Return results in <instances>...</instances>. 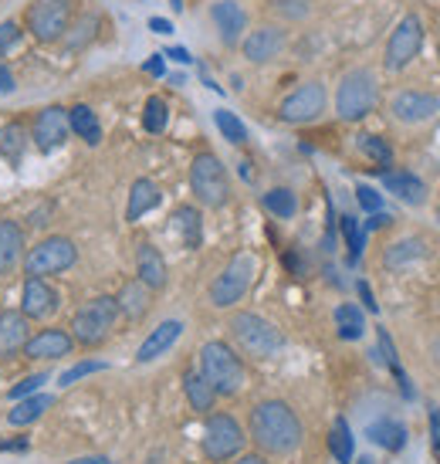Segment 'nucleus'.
<instances>
[{
  "mask_svg": "<svg viewBox=\"0 0 440 464\" xmlns=\"http://www.w3.org/2000/svg\"><path fill=\"white\" fill-rule=\"evenodd\" d=\"M343 237H345V244H349V265H356V261H359V254H363L366 231L359 228V220H356L352 213H345L343 217Z\"/></svg>",
  "mask_w": 440,
  "mask_h": 464,
  "instance_id": "58836bf2",
  "label": "nucleus"
},
{
  "mask_svg": "<svg viewBox=\"0 0 440 464\" xmlns=\"http://www.w3.org/2000/svg\"><path fill=\"white\" fill-rule=\"evenodd\" d=\"M68 109L61 105H44L38 116H35V129H31V139L38 146V153H55L68 143Z\"/></svg>",
  "mask_w": 440,
  "mask_h": 464,
  "instance_id": "ddd939ff",
  "label": "nucleus"
},
{
  "mask_svg": "<svg viewBox=\"0 0 440 464\" xmlns=\"http://www.w3.org/2000/svg\"><path fill=\"white\" fill-rule=\"evenodd\" d=\"M75 261H78L75 241L65 237V234H48V237H41L35 248H27L20 268H24L27 278H48V275L68 271Z\"/></svg>",
  "mask_w": 440,
  "mask_h": 464,
  "instance_id": "0eeeda50",
  "label": "nucleus"
},
{
  "mask_svg": "<svg viewBox=\"0 0 440 464\" xmlns=\"http://www.w3.org/2000/svg\"><path fill=\"white\" fill-rule=\"evenodd\" d=\"M437 51H440V48H437Z\"/></svg>",
  "mask_w": 440,
  "mask_h": 464,
  "instance_id": "bf43d9fd",
  "label": "nucleus"
},
{
  "mask_svg": "<svg viewBox=\"0 0 440 464\" xmlns=\"http://www.w3.org/2000/svg\"><path fill=\"white\" fill-rule=\"evenodd\" d=\"M254 271H258L254 254H248V251L234 254L228 265H224V271L213 278V285H211V305L213 309H230V305H237V302L248 295L251 282H254Z\"/></svg>",
  "mask_w": 440,
  "mask_h": 464,
  "instance_id": "1a4fd4ad",
  "label": "nucleus"
},
{
  "mask_svg": "<svg viewBox=\"0 0 440 464\" xmlns=\"http://www.w3.org/2000/svg\"><path fill=\"white\" fill-rule=\"evenodd\" d=\"M356 289H359V298H363V302H366V309H369V312H376V309H380V305H376V298H373V289H369L366 282H359Z\"/></svg>",
  "mask_w": 440,
  "mask_h": 464,
  "instance_id": "3c124183",
  "label": "nucleus"
},
{
  "mask_svg": "<svg viewBox=\"0 0 440 464\" xmlns=\"http://www.w3.org/2000/svg\"><path fill=\"white\" fill-rule=\"evenodd\" d=\"M261 204H265V211L274 213V217H282V220H288V217L298 213V197H295V190H288V187L268 190V194L261 197Z\"/></svg>",
  "mask_w": 440,
  "mask_h": 464,
  "instance_id": "72a5a7b5",
  "label": "nucleus"
},
{
  "mask_svg": "<svg viewBox=\"0 0 440 464\" xmlns=\"http://www.w3.org/2000/svg\"><path fill=\"white\" fill-rule=\"evenodd\" d=\"M356 464H373V458H359Z\"/></svg>",
  "mask_w": 440,
  "mask_h": 464,
  "instance_id": "13d9d810",
  "label": "nucleus"
},
{
  "mask_svg": "<svg viewBox=\"0 0 440 464\" xmlns=\"http://www.w3.org/2000/svg\"><path fill=\"white\" fill-rule=\"evenodd\" d=\"M234 464H268V461H265V454H241Z\"/></svg>",
  "mask_w": 440,
  "mask_h": 464,
  "instance_id": "6e6d98bb",
  "label": "nucleus"
},
{
  "mask_svg": "<svg viewBox=\"0 0 440 464\" xmlns=\"http://www.w3.org/2000/svg\"><path fill=\"white\" fill-rule=\"evenodd\" d=\"M423 48V24L417 14H403L400 24L393 27V35L386 41V55H383V65L386 72H400L406 68L410 61L421 55Z\"/></svg>",
  "mask_w": 440,
  "mask_h": 464,
  "instance_id": "9b49d317",
  "label": "nucleus"
},
{
  "mask_svg": "<svg viewBox=\"0 0 440 464\" xmlns=\"http://www.w3.org/2000/svg\"><path fill=\"white\" fill-rule=\"evenodd\" d=\"M20 35H24V31H20L18 20H4V24H0V55H7V48H14L20 41Z\"/></svg>",
  "mask_w": 440,
  "mask_h": 464,
  "instance_id": "c03bdc74",
  "label": "nucleus"
},
{
  "mask_svg": "<svg viewBox=\"0 0 440 464\" xmlns=\"http://www.w3.org/2000/svg\"><path fill=\"white\" fill-rule=\"evenodd\" d=\"M380 105V81L369 68H352L345 72L336 92V112L343 122H359Z\"/></svg>",
  "mask_w": 440,
  "mask_h": 464,
  "instance_id": "7ed1b4c3",
  "label": "nucleus"
},
{
  "mask_svg": "<svg viewBox=\"0 0 440 464\" xmlns=\"http://www.w3.org/2000/svg\"><path fill=\"white\" fill-rule=\"evenodd\" d=\"M166 58L180 61V65H190L193 55H190V51H187V48H170V51H166Z\"/></svg>",
  "mask_w": 440,
  "mask_h": 464,
  "instance_id": "864d4df0",
  "label": "nucleus"
},
{
  "mask_svg": "<svg viewBox=\"0 0 440 464\" xmlns=\"http://www.w3.org/2000/svg\"><path fill=\"white\" fill-rule=\"evenodd\" d=\"M115 322H119V305L115 295H96L92 302H85L72 319V339L75 346L96 349L112 336Z\"/></svg>",
  "mask_w": 440,
  "mask_h": 464,
  "instance_id": "39448f33",
  "label": "nucleus"
},
{
  "mask_svg": "<svg viewBox=\"0 0 440 464\" xmlns=\"http://www.w3.org/2000/svg\"><path fill=\"white\" fill-rule=\"evenodd\" d=\"M230 336L254 360H268V356L285 349L282 329L274 322H268V319H261L258 312H237V315H230Z\"/></svg>",
  "mask_w": 440,
  "mask_h": 464,
  "instance_id": "20e7f679",
  "label": "nucleus"
},
{
  "mask_svg": "<svg viewBox=\"0 0 440 464\" xmlns=\"http://www.w3.org/2000/svg\"><path fill=\"white\" fill-rule=\"evenodd\" d=\"M190 190L193 197L211 207V211H220L230 200V180H228V166L220 163V156L213 153H197L190 163Z\"/></svg>",
  "mask_w": 440,
  "mask_h": 464,
  "instance_id": "6e6552de",
  "label": "nucleus"
},
{
  "mask_svg": "<svg viewBox=\"0 0 440 464\" xmlns=\"http://www.w3.org/2000/svg\"><path fill=\"white\" fill-rule=\"evenodd\" d=\"M326 85L322 81H305V85H298L291 96L282 102V109H278V116L282 122L288 126H305V122H315V119L326 112Z\"/></svg>",
  "mask_w": 440,
  "mask_h": 464,
  "instance_id": "f8f14e48",
  "label": "nucleus"
},
{
  "mask_svg": "<svg viewBox=\"0 0 440 464\" xmlns=\"http://www.w3.org/2000/svg\"><path fill=\"white\" fill-rule=\"evenodd\" d=\"M393 217L390 213H383V211H376V213H369V220H366V228L363 231H376V228H386Z\"/></svg>",
  "mask_w": 440,
  "mask_h": 464,
  "instance_id": "49530a36",
  "label": "nucleus"
},
{
  "mask_svg": "<svg viewBox=\"0 0 440 464\" xmlns=\"http://www.w3.org/2000/svg\"><path fill=\"white\" fill-rule=\"evenodd\" d=\"M251 441L261 447L265 454H291L298 451L302 437H305V427L298 421V414L285 404V400H261L251 410Z\"/></svg>",
  "mask_w": 440,
  "mask_h": 464,
  "instance_id": "f257e3e1",
  "label": "nucleus"
},
{
  "mask_svg": "<svg viewBox=\"0 0 440 464\" xmlns=\"http://www.w3.org/2000/svg\"><path fill=\"white\" fill-rule=\"evenodd\" d=\"M430 437H434V447L440 451V406L430 410Z\"/></svg>",
  "mask_w": 440,
  "mask_h": 464,
  "instance_id": "8fccbe9b",
  "label": "nucleus"
},
{
  "mask_svg": "<svg viewBox=\"0 0 440 464\" xmlns=\"http://www.w3.org/2000/svg\"><path fill=\"white\" fill-rule=\"evenodd\" d=\"M75 352V339H72V332L65 329H41L35 332L31 339H27V346H24V356L27 360H44V363H51V360H61V356H72Z\"/></svg>",
  "mask_w": 440,
  "mask_h": 464,
  "instance_id": "dca6fc26",
  "label": "nucleus"
},
{
  "mask_svg": "<svg viewBox=\"0 0 440 464\" xmlns=\"http://www.w3.org/2000/svg\"><path fill=\"white\" fill-rule=\"evenodd\" d=\"M143 126H146V133H153V135L166 133V126H170V105H166V98H159V96L146 98Z\"/></svg>",
  "mask_w": 440,
  "mask_h": 464,
  "instance_id": "f704fd0d",
  "label": "nucleus"
},
{
  "mask_svg": "<svg viewBox=\"0 0 440 464\" xmlns=\"http://www.w3.org/2000/svg\"><path fill=\"white\" fill-rule=\"evenodd\" d=\"M200 376L211 383L217 397H237L244 390L248 369L228 343L211 339V343L200 346Z\"/></svg>",
  "mask_w": 440,
  "mask_h": 464,
  "instance_id": "f03ea898",
  "label": "nucleus"
},
{
  "mask_svg": "<svg viewBox=\"0 0 440 464\" xmlns=\"http://www.w3.org/2000/svg\"><path fill=\"white\" fill-rule=\"evenodd\" d=\"M366 437L373 441V445L386 447V451H403L406 447V427L400 424V421H390V417H383V421H376V424L366 427Z\"/></svg>",
  "mask_w": 440,
  "mask_h": 464,
  "instance_id": "c85d7f7f",
  "label": "nucleus"
},
{
  "mask_svg": "<svg viewBox=\"0 0 440 464\" xmlns=\"http://www.w3.org/2000/svg\"><path fill=\"white\" fill-rule=\"evenodd\" d=\"M170 7L176 11V14H180V11H183V0H170Z\"/></svg>",
  "mask_w": 440,
  "mask_h": 464,
  "instance_id": "4d7b16f0",
  "label": "nucleus"
},
{
  "mask_svg": "<svg viewBox=\"0 0 440 464\" xmlns=\"http://www.w3.org/2000/svg\"><path fill=\"white\" fill-rule=\"evenodd\" d=\"M248 441L244 427L237 424L230 414H211L207 417V427H204V454L207 461H230L241 454V447Z\"/></svg>",
  "mask_w": 440,
  "mask_h": 464,
  "instance_id": "9d476101",
  "label": "nucleus"
},
{
  "mask_svg": "<svg viewBox=\"0 0 440 464\" xmlns=\"http://www.w3.org/2000/svg\"><path fill=\"white\" fill-rule=\"evenodd\" d=\"M115 305H119V315H126V319L139 322V319L150 312V305H153V289H146L139 278H133V282H126V285L119 289Z\"/></svg>",
  "mask_w": 440,
  "mask_h": 464,
  "instance_id": "393cba45",
  "label": "nucleus"
},
{
  "mask_svg": "<svg viewBox=\"0 0 440 464\" xmlns=\"http://www.w3.org/2000/svg\"><path fill=\"white\" fill-rule=\"evenodd\" d=\"M41 383H48V373H35V376H24L20 383L11 387V400H24L31 393H41Z\"/></svg>",
  "mask_w": 440,
  "mask_h": 464,
  "instance_id": "79ce46f5",
  "label": "nucleus"
},
{
  "mask_svg": "<svg viewBox=\"0 0 440 464\" xmlns=\"http://www.w3.org/2000/svg\"><path fill=\"white\" fill-rule=\"evenodd\" d=\"M27 339H31V332H27V319L14 309L0 312V363H7V360L20 356L24 346H27Z\"/></svg>",
  "mask_w": 440,
  "mask_h": 464,
  "instance_id": "a211bd4d",
  "label": "nucleus"
},
{
  "mask_svg": "<svg viewBox=\"0 0 440 464\" xmlns=\"http://www.w3.org/2000/svg\"><path fill=\"white\" fill-rule=\"evenodd\" d=\"M183 393H187V400L197 414H211L213 410V400H217V393L213 387L200 376V369H187L183 373Z\"/></svg>",
  "mask_w": 440,
  "mask_h": 464,
  "instance_id": "cd10ccee",
  "label": "nucleus"
},
{
  "mask_svg": "<svg viewBox=\"0 0 440 464\" xmlns=\"http://www.w3.org/2000/svg\"><path fill=\"white\" fill-rule=\"evenodd\" d=\"M27 129L20 126V122H7L4 129H0V156L7 159V163H20L24 159V150H27Z\"/></svg>",
  "mask_w": 440,
  "mask_h": 464,
  "instance_id": "7c9ffc66",
  "label": "nucleus"
},
{
  "mask_svg": "<svg viewBox=\"0 0 440 464\" xmlns=\"http://www.w3.org/2000/svg\"><path fill=\"white\" fill-rule=\"evenodd\" d=\"M102 369H109L102 360H85V363H75L72 369H65V373H61V387H72V383L85 380V376H92V373H102Z\"/></svg>",
  "mask_w": 440,
  "mask_h": 464,
  "instance_id": "a19ab883",
  "label": "nucleus"
},
{
  "mask_svg": "<svg viewBox=\"0 0 440 464\" xmlns=\"http://www.w3.org/2000/svg\"><path fill=\"white\" fill-rule=\"evenodd\" d=\"M170 231L176 234V241L187 248V251H197L204 244V217L193 204H183L176 207L170 217Z\"/></svg>",
  "mask_w": 440,
  "mask_h": 464,
  "instance_id": "4be33fe9",
  "label": "nucleus"
},
{
  "mask_svg": "<svg viewBox=\"0 0 440 464\" xmlns=\"http://www.w3.org/2000/svg\"><path fill=\"white\" fill-rule=\"evenodd\" d=\"M278 7L291 18H305L308 14V0H278Z\"/></svg>",
  "mask_w": 440,
  "mask_h": 464,
  "instance_id": "a18cd8bd",
  "label": "nucleus"
},
{
  "mask_svg": "<svg viewBox=\"0 0 440 464\" xmlns=\"http://www.w3.org/2000/svg\"><path fill=\"white\" fill-rule=\"evenodd\" d=\"M213 122H217V129H220V135H224L228 143H234V146H244V143H248V126L234 116L230 109H217V112H213Z\"/></svg>",
  "mask_w": 440,
  "mask_h": 464,
  "instance_id": "e433bc0d",
  "label": "nucleus"
},
{
  "mask_svg": "<svg viewBox=\"0 0 440 464\" xmlns=\"http://www.w3.org/2000/svg\"><path fill=\"white\" fill-rule=\"evenodd\" d=\"M143 68H146L150 75H156V78H163V75H166V65H163V55H153V58L146 61Z\"/></svg>",
  "mask_w": 440,
  "mask_h": 464,
  "instance_id": "09e8293b",
  "label": "nucleus"
},
{
  "mask_svg": "<svg viewBox=\"0 0 440 464\" xmlns=\"http://www.w3.org/2000/svg\"><path fill=\"white\" fill-rule=\"evenodd\" d=\"M383 187L390 194H397L403 204H423L427 200V187H423L421 176L406 174V170H383Z\"/></svg>",
  "mask_w": 440,
  "mask_h": 464,
  "instance_id": "a878e982",
  "label": "nucleus"
},
{
  "mask_svg": "<svg viewBox=\"0 0 440 464\" xmlns=\"http://www.w3.org/2000/svg\"><path fill=\"white\" fill-rule=\"evenodd\" d=\"M359 150H363L373 163H380V166H390V163H393V150L386 146V139H380V135H359Z\"/></svg>",
  "mask_w": 440,
  "mask_h": 464,
  "instance_id": "ea45409f",
  "label": "nucleus"
},
{
  "mask_svg": "<svg viewBox=\"0 0 440 464\" xmlns=\"http://www.w3.org/2000/svg\"><path fill=\"white\" fill-rule=\"evenodd\" d=\"M68 126H72V133H75L81 143L98 146V139H102V126H98V116L89 109V105H72V109H68Z\"/></svg>",
  "mask_w": 440,
  "mask_h": 464,
  "instance_id": "c756f323",
  "label": "nucleus"
},
{
  "mask_svg": "<svg viewBox=\"0 0 440 464\" xmlns=\"http://www.w3.org/2000/svg\"><path fill=\"white\" fill-rule=\"evenodd\" d=\"M211 18H213V27L220 31V41L224 44H237L244 27H248V14L237 0H217L211 7Z\"/></svg>",
  "mask_w": 440,
  "mask_h": 464,
  "instance_id": "6ab92c4d",
  "label": "nucleus"
},
{
  "mask_svg": "<svg viewBox=\"0 0 440 464\" xmlns=\"http://www.w3.org/2000/svg\"><path fill=\"white\" fill-rule=\"evenodd\" d=\"M61 305L58 291L48 285V278H27L24 289H20V315L24 319H35V322H44L51 319Z\"/></svg>",
  "mask_w": 440,
  "mask_h": 464,
  "instance_id": "4468645a",
  "label": "nucleus"
},
{
  "mask_svg": "<svg viewBox=\"0 0 440 464\" xmlns=\"http://www.w3.org/2000/svg\"><path fill=\"white\" fill-rule=\"evenodd\" d=\"M135 278L153 291L166 289V282H170V275H166V261H163L159 248L150 244V241H139V248H135Z\"/></svg>",
  "mask_w": 440,
  "mask_h": 464,
  "instance_id": "f3484780",
  "label": "nucleus"
},
{
  "mask_svg": "<svg viewBox=\"0 0 440 464\" xmlns=\"http://www.w3.org/2000/svg\"><path fill=\"white\" fill-rule=\"evenodd\" d=\"M68 464H112L105 454H89V458H75V461H68Z\"/></svg>",
  "mask_w": 440,
  "mask_h": 464,
  "instance_id": "5fc2aeb1",
  "label": "nucleus"
},
{
  "mask_svg": "<svg viewBox=\"0 0 440 464\" xmlns=\"http://www.w3.org/2000/svg\"><path fill=\"white\" fill-rule=\"evenodd\" d=\"M163 204V190H159V183L150 180V176H139L133 180V187H129V204H126V220L135 224L139 217H146L150 211H156Z\"/></svg>",
  "mask_w": 440,
  "mask_h": 464,
  "instance_id": "b1692460",
  "label": "nucleus"
},
{
  "mask_svg": "<svg viewBox=\"0 0 440 464\" xmlns=\"http://www.w3.org/2000/svg\"><path fill=\"white\" fill-rule=\"evenodd\" d=\"M180 336H183V322H180V319L159 322V326L143 339V346L135 352V363H153V360H159L163 352H170V349L176 346Z\"/></svg>",
  "mask_w": 440,
  "mask_h": 464,
  "instance_id": "aec40b11",
  "label": "nucleus"
},
{
  "mask_svg": "<svg viewBox=\"0 0 440 464\" xmlns=\"http://www.w3.org/2000/svg\"><path fill=\"white\" fill-rule=\"evenodd\" d=\"M96 27H98V14H81L78 24L72 20V27H68V35H65V38H68V48H72V51L85 48L89 41L96 38Z\"/></svg>",
  "mask_w": 440,
  "mask_h": 464,
  "instance_id": "4c0bfd02",
  "label": "nucleus"
},
{
  "mask_svg": "<svg viewBox=\"0 0 440 464\" xmlns=\"http://www.w3.org/2000/svg\"><path fill=\"white\" fill-rule=\"evenodd\" d=\"M27 254V244H24V231H20L18 220H0V278L11 275L14 268H20Z\"/></svg>",
  "mask_w": 440,
  "mask_h": 464,
  "instance_id": "5701e85b",
  "label": "nucleus"
},
{
  "mask_svg": "<svg viewBox=\"0 0 440 464\" xmlns=\"http://www.w3.org/2000/svg\"><path fill=\"white\" fill-rule=\"evenodd\" d=\"M413 258H423V241L421 237H406V241H397V244H390L383 254L386 268H400L406 261H413Z\"/></svg>",
  "mask_w": 440,
  "mask_h": 464,
  "instance_id": "c9c22d12",
  "label": "nucleus"
},
{
  "mask_svg": "<svg viewBox=\"0 0 440 464\" xmlns=\"http://www.w3.org/2000/svg\"><path fill=\"white\" fill-rule=\"evenodd\" d=\"M285 44L288 38L278 24H261L258 31H251L248 38L241 41V51H244V58L254 61V65H268V61H274L285 51Z\"/></svg>",
  "mask_w": 440,
  "mask_h": 464,
  "instance_id": "2eb2a0df",
  "label": "nucleus"
},
{
  "mask_svg": "<svg viewBox=\"0 0 440 464\" xmlns=\"http://www.w3.org/2000/svg\"><path fill=\"white\" fill-rule=\"evenodd\" d=\"M75 14V0H31L24 14V27L38 44H55L68 35Z\"/></svg>",
  "mask_w": 440,
  "mask_h": 464,
  "instance_id": "423d86ee",
  "label": "nucleus"
},
{
  "mask_svg": "<svg viewBox=\"0 0 440 464\" xmlns=\"http://www.w3.org/2000/svg\"><path fill=\"white\" fill-rule=\"evenodd\" d=\"M356 197H359V204H363V211H366V213L383 211V194H376L373 187H366V183H359V187H356Z\"/></svg>",
  "mask_w": 440,
  "mask_h": 464,
  "instance_id": "37998d69",
  "label": "nucleus"
},
{
  "mask_svg": "<svg viewBox=\"0 0 440 464\" xmlns=\"http://www.w3.org/2000/svg\"><path fill=\"white\" fill-rule=\"evenodd\" d=\"M150 31H156V35H173V24L166 18H150Z\"/></svg>",
  "mask_w": 440,
  "mask_h": 464,
  "instance_id": "603ef678",
  "label": "nucleus"
},
{
  "mask_svg": "<svg viewBox=\"0 0 440 464\" xmlns=\"http://www.w3.org/2000/svg\"><path fill=\"white\" fill-rule=\"evenodd\" d=\"M390 109L400 122H423L440 109V98L434 92H400Z\"/></svg>",
  "mask_w": 440,
  "mask_h": 464,
  "instance_id": "412c9836",
  "label": "nucleus"
},
{
  "mask_svg": "<svg viewBox=\"0 0 440 464\" xmlns=\"http://www.w3.org/2000/svg\"><path fill=\"white\" fill-rule=\"evenodd\" d=\"M14 89H18V81H14V75H11V72H7L4 65H0V96H11Z\"/></svg>",
  "mask_w": 440,
  "mask_h": 464,
  "instance_id": "de8ad7c7",
  "label": "nucleus"
},
{
  "mask_svg": "<svg viewBox=\"0 0 440 464\" xmlns=\"http://www.w3.org/2000/svg\"><path fill=\"white\" fill-rule=\"evenodd\" d=\"M328 451L339 464H352V454H356V445H352V430H349V421L345 417H336V424L328 430Z\"/></svg>",
  "mask_w": 440,
  "mask_h": 464,
  "instance_id": "473e14b6",
  "label": "nucleus"
},
{
  "mask_svg": "<svg viewBox=\"0 0 440 464\" xmlns=\"http://www.w3.org/2000/svg\"><path fill=\"white\" fill-rule=\"evenodd\" d=\"M51 404H55L51 393H31V397H24V400H14V410L7 414V424H14V427L35 424V421H41V414H44Z\"/></svg>",
  "mask_w": 440,
  "mask_h": 464,
  "instance_id": "bb28decb",
  "label": "nucleus"
},
{
  "mask_svg": "<svg viewBox=\"0 0 440 464\" xmlns=\"http://www.w3.org/2000/svg\"><path fill=\"white\" fill-rule=\"evenodd\" d=\"M336 329H339V339H345V343H356V339H363V336H366L363 312L356 309L352 302L339 305V309H336Z\"/></svg>",
  "mask_w": 440,
  "mask_h": 464,
  "instance_id": "2f4dec72",
  "label": "nucleus"
}]
</instances>
